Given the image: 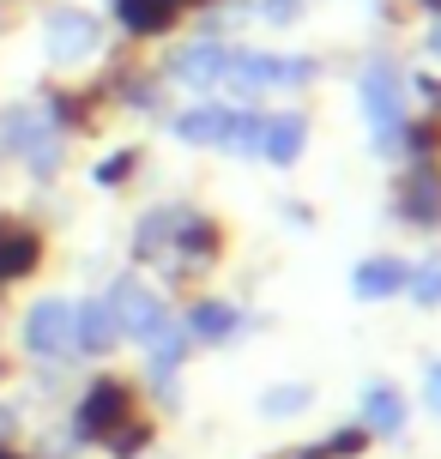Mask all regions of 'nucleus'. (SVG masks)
<instances>
[{
    "instance_id": "39448f33",
    "label": "nucleus",
    "mask_w": 441,
    "mask_h": 459,
    "mask_svg": "<svg viewBox=\"0 0 441 459\" xmlns=\"http://www.w3.org/2000/svg\"><path fill=\"white\" fill-rule=\"evenodd\" d=\"M24 351L37 357V363H55V357H73V302L61 297H43L30 302V315H24Z\"/></svg>"
},
{
    "instance_id": "7ed1b4c3",
    "label": "nucleus",
    "mask_w": 441,
    "mask_h": 459,
    "mask_svg": "<svg viewBox=\"0 0 441 459\" xmlns=\"http://www.w3.org/2000/svg\"><path fill=\"white\" fill-rule=\"evenodd\" d=\"M127 417H134V387L116 381V375H103V381H91L85 399H79V411H73V436H79V441H109Z\"/></svg>"
},
{
    "instance_id": "0eeeda50",
    "label": "nucleus",
    "mask_w": 441,
    "mask_h": 459,
    "mask_svg": "<svg viewBox=\"0 0 441 459\" xmlns=\"http://www.w3.org/2000/svg\"><path fill=\"white\" fill-rule=\"evenodd\" d=\"M230 79L248 85V91H272V85H308L315 79V61L308 55H236L230 61Z\"/></svg>"
},
{
    "instance_id": "6e6552de",
    "label": "nucleus",
    "mask_w": 441,
    "mask_h": 459,
    "mask_svg": "<svg viewBox=\"0 0 441 459\" xmlns=\"http://www.w3.org/2000/svg\"><path fill=\"white\" fill-rule=\"evenodd\" d=\"M357 411H363L357 423L369 429V441H375V436H381V441H399V436H405V423H411V399H405L393 381H369Z\"/></svg>"
},
{
    "instance_id": "f3484780",
    "label": "nucleus",
    "mask_w": 441,
    "mask_h": 459,
    "mask_svg": "<svg viewBox=\"0 0 441 459\" xmlns=\"http://www.w3.org/2000/svg\"><path fill=\"white\" fill-rule=\"evenodd\" d=\"M182 6L187 0H116V19L134 37H158V30H169V24L182 19Z\"/></svg>"
},
{
    "instance_id": "f8f14e48",
    "label": "nucleus",
    "mask_w": 441,
    "mask_h": 459,
    "mask_svg": "<svg viewBox=\"0 0 441 459\" xmlns=\"http://www.w3.org/2000/svg\"><path fill=\"white\" fill-rule=\"evenodd\" d=\"M230 61L236 55L224 43H187L163 73H169L176 85H200V91H206V85H218V79H230Z\"/></svg>"
},
{
    "instance_id": "4be33fe9",
    "label": "nucleus",
    "mask_w": 441,
    "mask_h": 459,
    "mask_svg": "<svg viewBox=\"0 0 441 459\" xmlns=\"http://www.w3.org/2000/svg\"><path fill=\"white\" fill-rule=\"evenodd\" d=\"M145 441H151V423H134V417H127L116 436H109V454H116V459H134Z\"/></svg>"
},
{
    "instance_id": "dca6fc26",
    "label": "nucleus",
    "mask_w": 441,
    "mask_h": 459,
    "mask_svg": "<svg viewBox=\"0 0 441 459\" xmlns=\"http://www.w3.org/2000/svg\"><path fill=\"white\" fill-rule=\"evenodd\" d=\"M236 326H242V308L206 297V302H194V315H187V339L194 344H224V339H236Z\"/></svg>"
},
{
    "instance_id": "bb28decb",
    "label": "nucleus",
    "mask_w": 441,
    "mask_h": 459,
    "mask_svg": "<svg viewBox=\"0 0 441 459\" xmlns=\"http://www.w3.org/2000/svg\"><path fill=\"white\" fill-rule=\"evenodd\" d=\"M0 459H24V454H13V447H0Z\"/></svg>"
},
{
    "instance_id": "aec40b11",
    "label": "nucleus",
    "mask_w": 441,
    "mask_h": 459,
    "mask_svg": "<svg viewBox=\"0 0 441 459\" xmlns=\"http://www.w3.org/2000/svg\"><path fill=\"white\" fill-rule=\"evenodd\" d=\"M308 405H315V387H308V381H284V387L260 393V411L266 417H297V411H308Z\"/></svg>"
},
{
    "instance_id": "f03ea898",
    "label": "nucleus",
    "mask_w": 441,
    "mask_h": 459,
    "mask_svg": "<svg viewBox=\"0 0 441 459\" xmlns=\"http://www.w3.org/2000/svg\"><path fill=\"white\" fill-rule=\"evenodd\" d=\"M357 103H363V121H369L381 145L393 139V127L405 121V73L393 61H369V67L357 73Z\"/></svg>"
},
{
    "instance_id": "2eb2a0df",
    "label": "nucleus",
    "mask_w": 441,
    "mask_h": 459,
    "mask_svg": "<svg viewBox=\"0 0 441 459\" xmlns=\"http://www.w3.org/2000/svg\"><path fill=\"white\" fill-rule=\"evenodd\" d=\"M37 260H43L37 230H24V224H13V218H0V284H13V278L37 273Z\"/></svg>"
},
{
    "instance_id": "9d476101",
    "label": "nucleus",
    "mask_w": 441,
    "mask_h": 459,
    "mask_svg": "<svg viewBox=\"0 0 441 459\" xmlns=\"http://www.w3.org/2000/svg\"><path fill=\"white\" fill-rule=\"evenodd\" d=\"M302 145H308V115L284 109V115H260V134H255V158L279 163V169H290V163L302 158Z\"/></svg>"
},
{
    "instance_id": "9b49d317",
    "label": "nucleus",
    "mask_w": 441,
    "mask_h": 459,
    "mask_svg": "<svg viewBox=\"0 0 441 459\" xmlns=\"http://www.w3.org/2000/svg\"><path fill=\"white\" fill-rule=\"evenodd\" d=\"M399 218L418 230H441V169L436 163H411V176L399 187Z\"/></svg>"
},
{
    "instance_id": "ddd939ff",
    "label": "nucleus",
    "mask_w": 441,
    "mask_h": 459,
    "mask_svg": "<svg viewBox=\"0 0 441 459\" xmlns=\"http://www.w3.org/2000/svg\"><path fill=\"white\" fill-rule=\"evenodd\" d=\"M116 315L109 302H73V351L79 357H109L116 351Z\"/></svg>"
},
{
    "instance_id": "412c9836",
    "label": "nucleus",
    "mask_w": 441,
    "mask_h": 459,
    "mask_svg": "<svg viewBox=\"0 0 441 459\" xmlns=\"http://www.w3.org/2000/svg\"><path fill=\"white\" fill-rule=\"evenodd\" d=\"M405 290H411V302H418V308H441V254L405 273Z\"/></svg>"
},
{
    "instance_id": "6ab92c4d",
    "label": "nucleus",
    "mask_w": 441,
    "mask_h": 459,
    "mask_svg": "<svg viewBox=\"0 0 441 459\" xmlns=\"http://www.w3.org/2000/svg\"><path fill=\"white\" fill-rule=\"evenodd\" d=\"M363 447H369V429L363 423H345L339 436H326V441H302L290 459H357Z\"/></svg>"
},
{
    "instance_id": "20e7f679",
    "label": "nucleus",
    "mask_w": 441,
    "mask_h": 459,
    "mask_svg": "<svg viewBox=\"0 0 441 459\" xmlns=\"http://www.w3.org/2000/svg\"><path fill=\"white\" fill-rule=\"evenodd\" d=\"M0 139H6L13 152H24L30 176H55V169H61V134L48 127L43 109H13L0 121Z\"/></svg>"
},
{
    "instance_id": "a878e982",
    "label": "nucleus",
    "mask_w": 441,
    "mask_h": 459,
    "mask_svg": "<svg viewBox=\"0 0 441 459\" xmlns=\"http://www.w3.org/2000/svg\"><path fill=\"white\" fill-rule=\"evenodd\" d=\"M429 48H436V55H441V24H436V37H429Z\"/></svg>"
},
{
    "instance_id": "4468645a",
    "label": "nucleus",
    "mask_w": 441,
    "mask_h": 459,
    "mask_svg": "<svg viewBox=\"0 0 441 459\" xmlns=\"http://www.w3.org/2000/svg\"><path fill=\"white\" fill-rule=\"evenodd\" d=\"M405 260H393V254H375V260H363L357 273H350V290H357V302H387L405 290Z\"/></svg>"
},
{
    "instance_id": "423d86ee",
    "label": "nucleus",
    "mask_w": 441,
    "mask_h": 459,
    "mask_svg": "<svg viewBox=\"0 0 441 459\" xmlns=\"http://www.w3.org/2000/svg\"><path fill=\"white\" fill-rule=\"evenodd\" d=\"M109 315H116V333L121 339H151V333H158L163 321H169V308H163L158 302V290H145L140 278H116V290H109Z\"/></svg>"
},
{
    "instance_id": "b1692460",
    "label": "nucleus",
    "mask_w": 441,
    "mask_h": 459,
    "mask_svg": "<svg viewBox=\"0 0 441 459\" xmlns=\"http://www.w3.org/2000/svg\"><path fill=\"white\" fill-rule=\"evenodd\" d=\"M260 19L290 24V19H302V0H260Z\"/></svg>"
},
{
    "instance_id": "a211bd4d",
    "label": "nucleus",
    "mask_w": 441,
    "mask_h": 459,
    "mask_svg": "<svg viewBox=\"0 0 441 459\" xmlns=\"http://www.w3.org/2000/svg\"><path fill=\"white\" fill-rule=\"evenodd\" d=\"M145 344H151V381H158V387H169V375H176V368L187 363V344H194V339H187L182 326H169V321H163Z\"/></svg>"
},
{
    "instance_id": "1a4fd4ad",
    "label": "nucleus",
    "mask_w": 441,
    "mask_h": 459,
    "mask_svg": "<svg viewBox=\"0 0 441 459\" xmlns=\"http://www.w3.org/2000/svg\"><path fill=\"white\" fill-rule=\"evenodd\" d=\"M48 61H61V67H73V61H85L97 48V19L91 13H79V6H61V13H48Z\"/></svg>"
},
{
    "instance_id": "5701e85b",
    "label": "nucleus",
    "mask_w": 441,
    "mask_h": 459,
    "mask_svg": "<svg viewBox=\"0 0 441 459\" xmlns=\"http://www.w3.org/2000/svg\"><path fill=\"white\" fill-rule=\"evenodd\" d=\"M134 158H140V152H116V158H109V163H103V169H97V182H103V187L127 182V176H134Z\"/></svg>"
},
{
    "instance_id": "393cba45",
    "label": "nucleus",
    "mask_w": 441,
    "mask_h": 459,
    "mask_svg": "<svg viewBox=\"0 0 441 459\" xmlns=\"http://www.w3.org/2000/svg\"><path fill=\"white\" fill-rule=\"evenodd\" d=\"M429 405H436V411H441V363L429 368Z\"/></svg>"
},
{
    "instance_id": "f257e3e1",
    "label": "nucleus",
    "mask_w": 441,
    "mask_h": 459,
    "mask_svg": "<svg viewBox=\"0 0 441 459\" xmlns=\"http://www.w3.org/2000/svg\"><path fill=\"white\" fill-rule=\"evenodd\" d=\"M260 134V115L230 109V103H200V109L176 115V139L187 145H236V152H255Z\"/></svg>"
}]
</instances>
